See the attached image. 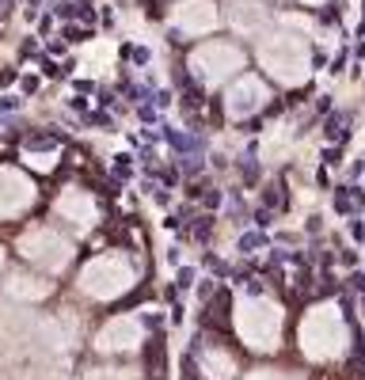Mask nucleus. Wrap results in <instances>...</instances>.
Instances as JSON below:
<instances>
[{
    "mask_svg": "<svg viewBox=\"0 0 365 380\" xmlns=\"http://www.w3.org/2000/svg\"><path fill=\"white\" fill-rule=\"evenodd\" d=\"M342 346H346V327H342L339 308L331 305L312 308L305 316V323H300V350L309 357H316V361H324V357L342 354Z\"/></svg>",
    "mask_w": 365,
    "mask_h": 380,
    "instance_id": "obj_1",
    "label": "nucleus"
},
{
    "mask_svg": "<svg viewBox=\"0 0 365 380\" xmlns=\"http://www.w3.org/2000/svg\"><path fill=\"white\" fill-rule=\"evenodd\" d=\"M236 331L240 339L255 350H274L278 346V331H282V312L270 300H243L236 312Z\"/></svg>",
    "mask_w": 365,
    "mask_h": 380,
    "instance_id": "obj_2",
    "label": "nucleus"
},
{
    "mask_svg": "<svg viewBox=\"0 0 365 380\" xmlns=\"http://www.w3.org/2000/svg\"><path fill=\"white\" fill-rule=\"evenodd\" d=\"M133 285V270L122 255H99L80 270V289L99 300H111Z\"/></svg>",
    "mask_w": 365,
    "mask_h": 380,
    "instance_id": "obj_3",
    "label": "nucleus"
},
{
    "mask_svg": "<svg viewBox=\"0 0 365 380\" xmlns=\"http://www.w3.org/2000/svg\"><path fill=\"white\" fill-rule=\"evenodd\" d=\"M19 248H23V255L31 259V263L46 266V270H61V266L73 259L69 240H61L54 228H31L23 240H19Z\"/></svg>",
    "mask_w": 365,
    "mask_h": 380,
    "instance_id": "obj_4",
    "label": "nucleus"
},
{
    "mask_svg": "<svg viewBox=\"0 0 365 380\" xmlns=\"http://www.w3.org/2000/svg\"><path fill=\"white\" fill-rule=\"evenodd\" d=\"M137 342H141V323L133 316H118L96 335V350H103V354H126V350H137Z\"/></svg>",
    "mask_w": 365,
    "mask_h": 380,
    "instance_id": "obj_5",
    "label": "nucleus"
},
{
    "mask_svg": "<svg viewBox=\"0 0 365 380\" xmlns=\"http://www.w3.org/2000/svg\"><path fill=\"white\" fill-rule=\"evenodd\" d=\"M34 202V187L31 179H23L12 167H0V217H16L23 213L27 206Z\"/></svg>",
    "mask_w": 365,
    "mask_h": 380,
    "instance_id": "obj_6",
    "label": "nucleus"
},
{
    "mask_svg": "<svg viewBox=\"0 0 365 380\" xmlns=\"http://www.w3.org/2000/svg\"><path fill=\"white\" fill-rule=\"evenodd\" d=\"M57 213L76 221V224H91L96 221V202H91V194H84V190H65V194L57 198Z\"/></svg>",
    "mask_w": 365,
    "mask_h": 380,
    "instance_id": "obj_7",
    "label": "nucleus"
},
{
    "mask_svg": "<svg viewBox=\"0 0 365 380\" xmlns=\"http://www.w3.org/2000/svg\"><path fill=\"white\" fill-rule=\"evenodd\" d=\"M202 369H206V377L210 380H232V372H236V361L225 354V350H217V346H210L202 354Z\"/></svg>",
    "mask_w": 365,
    "mask_h": 380,
    "instance_id": "obj_8",
    "label": "nucleus"
},
{
    "mask_svg": "<svg viewBox=\"0 0 365 380\" xmlns=\"http://www.w3.org/2000/svg\"><path fill=\"white\" fill-rule=\"evenodd\" d=\"M16 297H31V300H38V297H46L49 293V281H38V278H27V274H19V278H12V285H8Z\"/></svg>",
    "mask_w": 365,
    "mask_h": 380,
    "instance_id": "obj_9",
    "label": "nucleus"
},
{
    "mask_svg": "<svg viewBox=\"0 0 365 380\" xmlns=\"http://www.w3.org/2000/svg\"><path fill=\"white\" fill-rule=\"evenodd\" d=\"M84 380H133V377L130 372H122V369H88Z\"/></svg>",
    "mask_w": 365,
    "mask_h": 380,
    "instance_id": "obj_10",
    "label": "nucleus"
},
{
    "mask_svg": "<svg viewBox=\"0 0 365 380\" xmlns=\"http://www.w3.org/2000/svg\"><path fill=\"white\" fill-rule=\"evenodd\" d=\"M252 380H270V377H252Z\"/></svg>",
    "mask_w": 365,
    "mask_h": 380,
    "instance_id": "obj_11",
    "label": "nucleus"
},
{
    "mask_svg": "<svg viewBox=\"0 0 365 380\" xmlns=\"http://www.w3.org/2000/svg\"><path fill=\"white\" fill-rule=\"evenodd\" d=\"M0 266H4V251H0Z\"/></svg>",
    "mask_w": 365,
    "mask_h": 380,
    "instance_id": "obj_12",
    "label": "nucleus"
}]
</instances>
